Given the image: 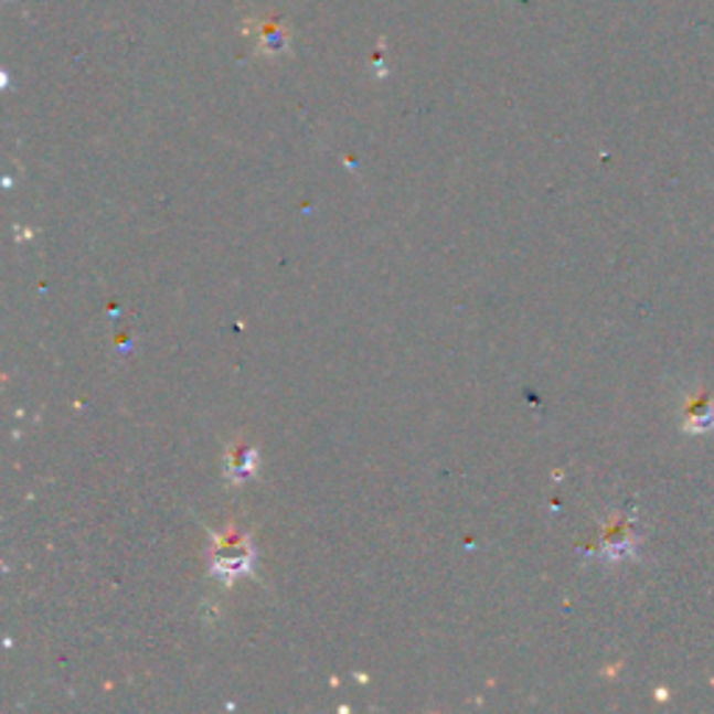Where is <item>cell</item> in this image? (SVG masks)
Listing matches in <instances>:
<instances>
[{
	"mask_svg": "<svg viewBox=\"0 0 714 714\" xmlns=\"http://www.w3.org/2000/svg\"><path fill=\"white\" fill-rule=\"evenodd\" d=\"M252 461H254L252 449H232L230 461H226V472H230L232 478L243 480L248 472H252Z\"/></svg>",
	"mask_w": 714,
	"mask_h": 714,
	"instance_id": "obj_2",
	"label": "cell"
},
{
	"mask_svg": "<svg viewBox=\"0 0 714 714\" xmlns=\"http://www.w3.org/2000/svg\"><path fill=\"white\" fill-rule=\"evenodd\" d=\"M213 564L221 575H241L248 567V544L243 539H219Z\"/></svg>",
	"mask_w": 714,
	"mask_h": 714,
	"instance_id": "obj_1",
	"label": "cell"
},
{
	"mask_svg": "<svg viewBox=\"0 0 714 714\" xmlns=\"http://www.w3.org/2000/svg\"><path fill=\"white\" fill-rule=\"evenodd\" d=\"M260 42H263V51H268V54H277V51H283L285 42H288V34H285V29H279L277 23H263L260 25Z\"/></svg>",
	"mask_w": 714,
	"mask_h": 714,
	"instance_id": "obj_3",
	"label": "cell"
}]
</instances>
